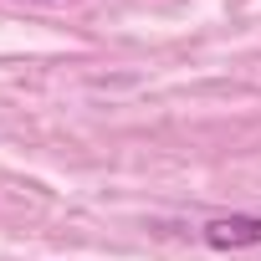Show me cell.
<instances>
[{"mask_svg":"<svg viewBox=\"0 0 261 261\" xmlns=\"http://www.w3.org/2000/svg\"><path fill=\"white\" fill-rule=\"evenodd\" d=\"M205 241L215 251H241V246H261V215H220L205 225Z\"/></svg>","mask_w":261,"mask_h":261,"instance_id":"1","label":"cell"}]
</instances>
